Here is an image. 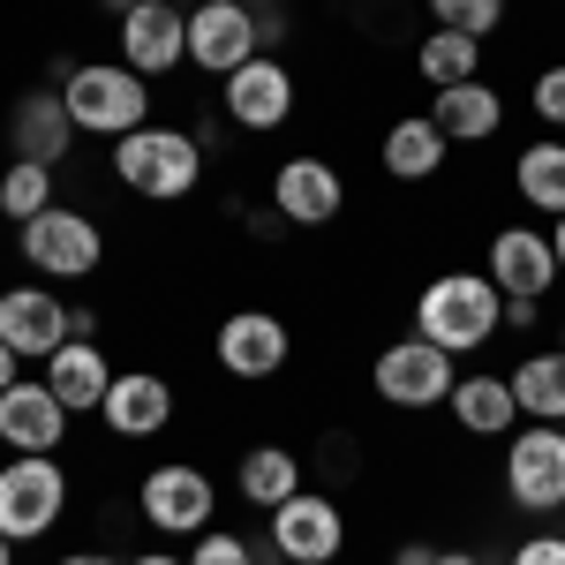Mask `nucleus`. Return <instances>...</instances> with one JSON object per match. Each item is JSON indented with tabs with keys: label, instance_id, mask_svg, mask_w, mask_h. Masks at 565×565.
Masks as SVG:
<instances>
[{
	"label": "nucleus",
	"instance_id": "9b49d317",
	"mask_svg": "<svg viewBox=\"0 0 565 565\" xmlns=\"http://www.w3.org/2000/svg\"><path fill=\"white\" fill-rule=\"evenodd\" d=\"M271 551L287 565H340V551H348V513H340V498L302 482V490L271 513Z\"/></svg>",
	"mask_w": 565,
	"mask_h": 565
},
{
	"label": "nucleus",
	"instance_id": "2eb2a0df",
	"mask_svg": "<svg viewBox=\"0 0 565 565\" xmlns=\"http://www.w3.org/2000/svg\"><path fill=\"white\" fill-rule=\"evenodd\" d=\"M68 407H61V392L45 385V377H15V385L0 392V445L8 452H61L68 445Z\"/></svg>",
	"mask_w": 565,
	"mask_h": 565
},
{
	"label": "nucleus",
	"instance_id": "1a4fd4ad",
	"mask_svg": "<svg viewBox=\"0 0 565 565\" xmlns=\"http://www.w3.org/2000/svg\"><path fill=\"white\" fill-rule=\"evenodd\" d=\"M212 362L234 385H264V377H279L295 362V332L271 309H226L218 332H212Z\"/></svg>",
	"mask_w": 565,
	"mask_h": 565
},
{
	"label": "nucleus",
	"instance_id": "b1692460",
	"mask_svg": "<svg viewBox=\"0 0 565 565\" xmlns=\"http://www.w3.org/2000/svg\"><path fill=\"white\" fill-rule=\"evenodd\" d=\"M234 490H242V505L279 513V505L302 490V460H295L287 445H249V452H242V468H234Z\"/></svg>",
	"mask_w": 565,
	"mask_h": 565
},
{
	"label": "nucleus",
	"instance_id": "5701e85b",
	"mask_svg": "<svg viewBox=\"0 0 565 565\" xmlns=\"http://www.w3.org/2000/svg\"><path fill=\"white\" fill-rule=\"evenodd\" d=\"M445 129H437L430 114H399L385 129V174L392 181H437L445 174Z\"/></svg>",
	"mask_w": 565,
	"mask_h": 565
},
{
	"label": "nucleus",
	"instance_id": "f704fd0d",
	"mask_svg": "<svg viewBox=\"0 0 565 565\" xmlns=\"http://www.w3.org/2000/svg\"><path fill=\"white\" fill-rule=\"evenodd\" d=\"M129 565H189V551H174V543H159V551H136Z\"/></svg>",
	"mask_w": 565,
	"mask_h": 565
},
{
	"label": "nucleus",
	"instance_id": "c9c22d12",
	"mask_svg": "<svg viewBox=\"0 0 565 565\" xmlns=\"http://www.w3.org/2000/svg\"><path fill=\"white\" fill-rule=\"evenodd\" d=\"M53 565H129V558H114V551H61Z\"/></svg>",
	"mask_w": 565,
	"mask_h": 565
},
{
	"label": "nucleus",
	"instance_id": "423d86ee",
	"mask_svg": "<svg viewBox=\"0 0 565 565\" xmlns=\"http://www.w3.org/2000/svg\"><path fill=\"white\" fill-rule=\"evenodd\" d=\"M68 513V468L61 452H8L0 468V535L8 543H45Z\"/></svg>",
	"mask_w": 565,
	"mask_h": 565
},
{
	"label": "nucleus",
	"instance_id": "a211bd4d",
	"mask_svg": "<svg viewBox=\"0 0 565 565\" xmlns=\"http://www.w3.org/2000/svg\"><path fill=\"white\" fill-rule=\"evenodd\" d=\"M98 423L121 437V445L167 437V430H174V385H167L159 370H121L114 392H106V407H98Z\"/></svg>",
	"mask_w": 565,
	"mask_h": 565
},
{
	"label": "nucleus",
	"instance_id": "7c9ffc66",
	"mask_svg": "<svg viewBox=\"0 0 565 565\" xmlns=\"http://www.w3.org/2000/svg\"><path fill=\"white\" fill-rule=\"evenodd\" d=\"M527 114H535L551 136H565V61H551V68L527 84Z\"/></svg>",
	"mask_w": 565,
	"mask_h": 565
},
{
	"label": "nucleus",
	"instance_id": "39448f33",
	"mask_svg": "<svg viewBox=\"0 0 565 565\" xmlns=\"http://www.w3.org/2000/svg\"><path fill=\"white\" fill-rule=\"evenodd\" d=\"M136 513L159 543H196L204 527H218V482L196 460H159L136 482Z\"/></svg>",
	"mask_w": 565,
	"mask_h": 565
},
{
	"label": "nucleus",
	"instance_id": "c85d7f7f",
	"mask_svg": "<svg viewBox=\"0 0 565 565\" xmlns=\"http://www.w3.org/2000/svg\"><path fill=\"white\" fill-rule=\"evenodd\" d=\"M189 565H264V543L242 535V527H204L189 543Z\"/></svg>",
	"mask_w": 565,
	"mask_h": 565
},
{
	"label": "nucleus",
	"instance_id": "4468645a",
	"mask_svg": "<svg viewBox=\"0 0 565 565\" xmlns=\"http://www.w3.org/2000/svg\"><path fill=\"white\" fill-rule=\"evenodd\" d=\"M271 212L287 218V226H332V218L348 212V181H340L332 159L295 151V159L271 167Z\"/></svg>",
	"mask_w": 565,
	"mask_h": 565
},
{
	"label": "nucleus",
	"instance_id": "c756f323",
	"mask_svg": "<svg viewBox=\"0 0 565 565\" xmlns=\"http://www.w3.org/2000/svg\"><path fill=\"white\" fill-rule=\"evenodd\" d=\"M437 31H468V39H490L505 23V0H430Z\"/></svg>",
	"mask_w": 565,
	"mask_h": 565
},
{
	"label": "nucleus",
	"instance_id": "473e14b6",
	"mask_svg": "<svg viewBox=\"0 0 565 565\" xmlns=\"http://www.w3.org/2000/svg\"><path fill=\"white\" fill-rule=\"evenodd\" d=\"M505 324H513V332H535V324H543V302H527V295H505Z\"/></svg>",
	"mask_w": 565,
	"mask_h": 565
},
{
	"label": "nucleus",
	"instance_id": "ea45409f",
	"mask_svg": "<svg viewBox=\"0 0 565 565\" xmlns=\"http://www.w3.org/2000/svg\"><path fill=\"white\" fill-rule=\"evenodd\" d=\"M106 8H114V23H121V15H129V8H136V0H106Z\"/></svg>",
	"mask_w": 565,
	"mask_h": 565
},
{
	"label": "nucleus",
	"instance_id": "0eeeda50",
	"mask_svg": "<svg viewBox=\"0 0 565 565\" xmlns=\"http://www.w3.org/2000/svg\"><path fill=\"white\" fill-rule=\"evenodd\" d=\"M370 385L385 407H407V415H423V407H445L452 385H460V362L445 348H430L423 332H407V340H385L377 362H370Z\"/></svg>",
	"mask_w": 565,
	"mask_h": 565
},
{
	"label": "nucleus",
	"instance_id": "f257e3e1",
	"mask_svg": "<svg viewBox=\"0 0 565 565\" xmlns=\"http://www.w3.org/2000/svg\"><path fill=\"white\" fill-rule=\"evenodd\" d=\"M415 332H423L430 348H445L452 362L490 348V340L505 332V295H498V279H490V271H437L430 287L415 295Z\"/></svg>",
	"mask_w": 565,
	"mask_h": 565
},
{
	"label": "nucleus",
	"instance_id": "dca6fc26",
	"mask_svg": "<svg viewBox=\"0 0 565 565\" xmlns=\"http://www.w3.org/2000/svg\"><path fill=\"white\" fill-rule=\"evenodd\" d=\"M482 271L498 279V295H527V302H543V295L558 287V249H551V226H498V234H490Z\"/></svg>",
	"mask_w": 565,
	"mask_h": 565
},
{
	"label": "nucleus",
	"instance_id": "a878e982",
	"mask_svg": "<svg viewBox=\"0 0 565 565\" xmlns=\"http://www.w3.org/2000/svg\"><path fill=\"white\" fill-rule=\"evenodd\" d=\"M513 399H521V423H565V348L521 354L513 362Z\"/></svg>",
	"mask_w": 565,
	"mask_h": 565
},
{
	"label": "nucleus",
	"instance_id": "e433bc0d",
	"mask_svg": "<svg viewBox=\"0 0 565 565\" xmlns=\"http://www.w3.org/2000/svg\"><path fill=\"white\" fill-rule=\"evenodd\" d=\"M15 377H23V354H15V348H8V340H0V392L15 385Z\"/></svg>",
	"mask_w": 565,
	"mask_h": 565
},
{
	"label": "nucleus",
	"instance_id": "6e6552de",
	"mask_svg": "<svg viewBox=\"0 0 565 565\" xmlns=\"http://www.w3.org/2000/svg\"><path fill=\"white\" fill-rule=\"evenodd\" d=\"M505 498L521 513H565V423H521L505 437Z\"/></svg>",
	"mask_w": 565,
	"mask_h": 565
},
{
	"label": "nucleus",
	"instance_id": "6ab92c4d",
	"mask_svg": "<svg viewBox=\"0 0 565 565\" xmlns=\"http://www.w3.org/2000/svg\"><path fill=\"white\" fill-rule=\"evenodd\" d=\"M76 151V121H68V98L61 90H23L8 106V159H31V167H61Z\"/></svg>",
	"mask_w": 565,
	"mask_h": 565
},
{
	"label": "nucleus",
	"instance_id": "f03ea898",
	"mask_svg": "<svg viewBox=\"0 0 565 565\" xmlns=\"http://www.w3.org/2000/svg\"><path fill=\"white\" fill-rule=\"evenodd\" d=\"M114 181L143 196V204H181L204 189V143L196 129H174V121H143L114 143Z\"/></svg>",
	"mask_w": 565,
	"mask_h": 565
},
{
	"label": "nucleus",
	"instance_id": "a19ab883",
	"mask_svg": "<svg viewBox=\"0 0 565 565\" xmlns=\"http://www.w3.org/2000/svg\"><path fill=\"white\" fill-rule=\"evenodd\" d=\"M0 565H15V543H8V535H0Z\"/></svg>",
	"mask_w": 565,
	"mask_h": 565
},
{
	"label": "nucleus",
	"instance_id": "58836bf2",
	"mask_svg": "<svg viewBox=\"0 0 565 565\" xmlns=\"http://www.w3.org/2000/svg\"><path fill=\"white\" fill-rule=\"evenodd\" d=\"M437 565H482L476 551H437Z\"/></svg>",
	"mask_w": 565,
	"mask_h": 565
},
{
	"label": "nucleus",
	"instance_id": "9d476101",
	"mask_svg": "<svg viewBox=\"0 0 565 565\" xmlns=\"http://www.w3.org/2000/svg\"><path fill=\"white\" fill-rule=\"evenodd\" d=\"M218 114H226L242 136H279L287 121H295V68H287L279 53L242 61V68L218 84Z\"/></svg>",
	"mask_w": 565,
	"mask_h": 565
},
{
	"label": "nucleus",
	"instance_id": "f8f14e48",
	"mask_svg": "<svg viewBox=\"0 0 565 565\" xmlns=\"http://www.w3.org/2000/svg\"><path fill=\"white\" fill-rule=\"evenodd\" d=\"M264 39H257V8H242V0H196L189 8V68L196 76H234L242 61H257Z\"/></svg>",
	"mask_w": 565,
	"mask_h": 565
},
{
	"label": "nucleus",
	"instance_id": "aec40b11",
	"mask_svg": "<svg viewBox=\"0 0 565 565\" xmlns=\"http://www.w3.org/2000/svg\"><path fill=\"white\" fill-rule=\"evenodd\" d=\"M39 377L61 392V407H68V415H98L121 370L106 362V348H98V340H68V348H53L39 362Z\"/></svg>",
	"mask_w": 565,
	"mask_h": 565
},
{
	"label": "nucleus",
	"instance_id": "bb28decb",
	"mask_svg": "<svg viewBox=\"0 0 565 565\" xmlns=\"http://www.w3.org/2000/svg\"><path fill=\"white\" fill-rule=\"evenodd\" d=\"M415 76L430 90H452V84H476L482 76V39H468V31H437L415 45Z\"/></svg>",
	"mask_w": 565,
	"mask_h": 565
},
{
	"label": "nucleus",
	"instance_id": "72a5a7b5",
	"mask_svg": "<svg viewBox=\"0 0 565 565\" xmlns=\"http://www.w3.org/2000/svg\"><path fill=\"white\" fill-rule=\"evenodd\" d=\"M392 565H437V543H399Z\"/></svg>",
	"mask_w": 565,
	"mask_h": 565
},
{
	"label": "nucleus",
	"instance_id": "cd10ccee",
	"mask_svg": "<svg viewBox=\"0 0 565 565\" xmlns=\"http://www.w3.org/2000/svg\"><path fill=\"white\" fill-rule=\"evenodd\" d=\"M53 174H61V167L8 159V167H0V218H8V226H23V218L53 212V204H61V196H53Z\"/></svg>",
	"mask_w": 565,
	"mask_h": 565
},
{
	"label": "nucleus",
	"instance_id": "37998d69",
	"mask_svg": "<svg viewBox=\"0 0 565 565\" xmlns=\"http://www.w3.org/2000/svg\"><path fill=\"white\" fill-rule=\"evenodd\" d=\"M558 348H565V317H558Z\"/></svg>",
	"mask_w": 565,
	"mask_h": 565
},
{
	"label": "nucleus",
	"instance_id": "393cba45",
	"mask_svg": "<svg viewBox=\"0 0 565 565\" xmlns=\"http://www.w3.org/2000/svg\"><path fill=\"white\" fill-rule=\"evenodd\" d=\"M513 189H521L527 212L565 218V136H535L521 159H513Z\"/></svg>",
	"mask_w": 565,
	"mask_h": 565
},
{
	"label": "nucleus",
	"instance_id": "2f4dec72",
	"mask_svg": "<svg viewBox=\"0 0 565 565\" xmlns=\"http://www.w3.org/2000/svg\"><path fill=\"white\" fill-rule=\"evenodd\" d=\"M505 565H565V535H558V527H535V535L513 543V558H505Z\"/></svg>",
	"mask_w": 565,
	"mask_h": 565
},
{
	"label": "nucleus",
	"instance_id": "7ed1b4c3",
	"mask_svg": "<svg viewBox=\"0 0 565 565\" xmlns=\"http://www.w3.org/2000/svg\"><path fill=\"white\" fill-rule=\"evenodd\" d=\"M61 98H68V121L76 136H106V143H121L129 129L151 121V84L136 76L129 61H76V68H61Z\"/></svg>",
	"mask_w": 565,
	"mask_h": 565
},
{
	"label": "nucleus",
	"instance_id": "4be33fe9",
	"mask_svg": "<svg viewBox=\"0 0 565 565\" xmlns=\"http://www.w3.org/2000/svg\"><path fill=\"white\" fill-rule=\"evenodd\" d=\"M430 121L445 129V143H490L505 129V90L476 84H452V90H430Z\"/></svg>",
	"mask_w": 565,
	"mask_h": 565
},
{
	"label": "nucleus",
	"instance_id": "ddd939ff",
	"mask_svg": "<svg viewBox=\"0 0 565 565\" xmlns=\"http://www.w3.org/2000/svg\"><path fill=\"white\" fill-rule=\"evenodd\" d=\"M121 61L143 84L189 68V8L181 0H136L129 15H121Z\"/></svg>",
	"mask_w": 565,
	"mask_h": 565
},
{
	"label": "nucleus",
	"instance_id": "412c9836",
	"mask_svg": "<svg viewBox=\"0 0 565 565\" xmlns=\"http://www.w3.org/2000/svg\"><path fill=\"white\" fill-rule=\"evenodd\" d=\"M445 415H452L468 437H513V430H521L513 377H498V370H460V385H452V399H445Z\"/></svg>",
	"mask_w": 565,
	"mask_h": 565
},
{
	"label": "nucleus",
	"instance_id": "f3484780",
	"mask_svg": "<svg viewBox=\"0 0 565 565\" xmlns=\"http://www.w3.org/2000/svg\"><path fill=\"white\" fill-rule=\"evenodd\" d=\"M0 340L23 354V362H45L53 348H68V302L53 287H0Z\"/></svg>",
	"mask_w": 565,
	"mask_h": 565
},
{
	"label": "nucleus",
	"instance_id": "4c0bfd02",
	"mask_svg": "<svg viewBox=\"0 0 565 565\" xmlns=\"http://www.w3.org/2000/svg\"><path fill=\"white\" fill-rule=\"evenodd\" d=\"M551 249H558V279H565V218H551Z\"/></svg>",
	"mask_w": 565,
	"mask_h": 565
},
{
	"label": "nucleus",
	"instance_id": "20e7f679",
	"mask_svg": "<svg viewBox=\"0 0 565 565\" xmlns=\"http://www.w3.org/2000/svg\"><path fill=\"white\" fill-rule=\"evenodd\" d=\"M15 257H23V271H39L53 287H76V279H90L106 264V226L90 212H76V204H53V212L15 226Z\"/></svg>",
	"mask_w": 565,
	"mask_h": 565
},
{
	"label": "nucleus",
	"instance_id": "79ce46f5",
	"mask_svg": "<svg viewBox=\"0 0 565 565\" xmlns=\"http://www.w3.org/2000/svg\"><path fill=\"white\" fill-rule=\"evenodd\" d=\"M242 8H257V15H264V8H287V0H242Z\"/></svg>",
	"mask_w": 565,
	"mask_h": 565
}]
</instances>
